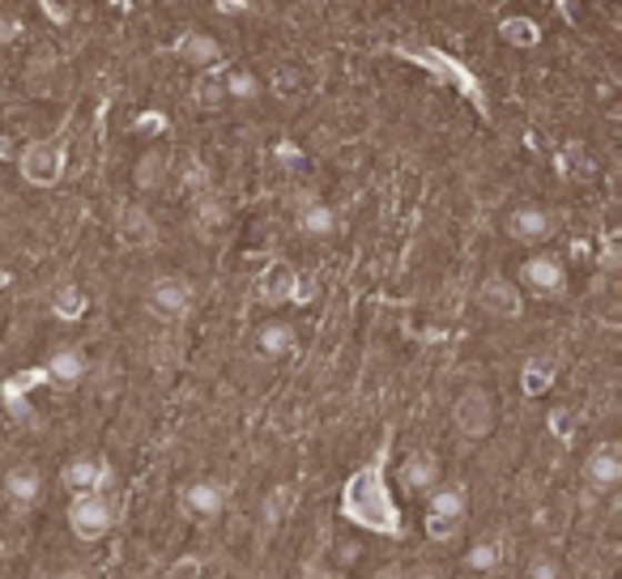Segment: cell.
I'll list each match as a JSON object with an SVG mask.
<instances>
[{
  "label": "cell",
  "mask_w": 622,
  "mask_h": 579,
  "mask_svg": "<svg viewBox=\"0 0 622 579\" xmlns=\"http://www.w3.org/2000/svg\"><path fill=\"white\" fill-rule=\"evenodd\" d=\"M341 511H345L350 525H359V529H367V532L401 537V511L392 503L389 481H384V460H371V465H363L354 478L345 481Z\"/></svg>",
  "instance_id": "obj_1"
},
{
  "label": "cell",
  "mask_w": 622,
  "mask_h": 579,
  "mask_svg": "<svg viewBox=\"0 0 622 579\" xmlns=\"http://www.w3.org/2000/svg\"><path fill=\"white\" fill-rule=\"evenodd\" d=\"M22 179L34 188H52L64 176V137H48V141H34L22 150Z\"/></svg>",
  "instance_id": "obj_2"
},
{
  "label": "cell",
  "mask_w": 622,
  "mask_h": 579,
  "mask_svg": "<svg viewBox=\"0 0 622 579\" xmlns=\"http://www.w3.org/2000/svg\"><path fill=\"white\" fill-rule=\"evenodd\" d=\"M111 520H116V511H111V503H107L103 495H78L69 503V529L78 532V541H99V537H107Z\"/></svg>",
  "instance_id": "obj_3"
},
{
  "label": "cell",
  "mask_w": 622,
  "mask_h": 579,
  "mask_svg": "<svg viewBox=\"0 0 622 579\" xmlns=\"http://www.w3.org/2000/svg\"><path fill=\"white\" fill-rule=\"evenodd\" d=\"M146 307H150V316L158 320H183L188 311H192V286L183 278H158L150 281V290H146Z\"/></svg>",
  "instance_id": "obj_4"
},
{
  "label": "cell",
  "mask_w": 622,
  "mask_h": 579,
  "mask_svg": "<svg viewBox=\"0 0 622 579\" xmlns=\"http://www.w3.org/2000/svg\"><path fill=\"white\" fill-rule=\"evenodd\" d=\"M452 422H457V430H461L465 439H486V435L494 430L491 397H486L482 388H465L461 401H457V409H452Z\"/></svg>",
  "instance_id": "obj_5"
},
{
  "label": "cell",
  "mask_w": 622,
  "mask_h": 579,
  "mask_svg": "<svg viewBox=\"0 0 622 579\" xmlns=\"http://www.w3.org/2000/svg\"><path fill=\"white\" fill-rule=\"evenodd\" d=\"M64 486L73 490V495H103L107 481H111V469L99 465V460H90V456H78V460H69L64 465Z\"/></svg>",
  "instance_id": "obj_6"
},
{
  "label": "cell",
  "mask_w": 622,
  "mask_h": 579,
  "mask_svg": "<svg viewBox=\"0 0 622 579\" xmlns=\"http://www.w3.org/2000/svg\"><path fill=\"white\" fill-rule=\"evenodd\" d=\"M524 281L545 295V299H559L563 290H568V273H563V264L554 260V256H533L529 264H524Z\"/></svg>",
  "instance_id": "obj_7"
},
{
  "label": "cell",
  "mask_w": 622,
  "mask_h": 579,
  "mask_svg": "<svg viewBox=\"0 0 622 579\" xmlns=\"http://www.w3.org/2000/svg\"><path fill=\"white\" fill-rule=\"evenodd\" d=\"M584 481L593 486V490H614L622 481V452L614 443H601L593 456H589V465H584Z\"/></svg>",
  "instance_id": "obj_8"
},
{
  "label": "cell",
  "mask_w": 622,
  "mask_h": 579,
  "mask_svg": "<svg viewBox=\"0 0 622 579\" xmlns=\"http://www.w3.org/2000/svg\"><path fill=\"white\" fill-rule=\"evenodd\" d=\"M257 290L264 302H285L294 299V290H299V273L285 264V260H269L264 269H260L257 278Z\"/></svg>",
  "instance_id": "obj_9"
},
{
  "label": "cell",
  "mask_w": 622,
  "mask_h": 579,
  "mask_svg": "<svg viewBox=\"0 0 622 579\" xmlns=\"http://www.w3.org/2000/svg\"><path fill=\"white\" fill-rule=\"evenodd\" d=\"M478 299H482V307H486V311L503 316V320L520 316V290L508 278H486V281H482V290H478Z\"/></svg>",
  "instance_id": "obj_10"
},
{
  "label": "cell",
  "mask_w": 622,
  "mask_h": 579,
  "mask_svg": "<svg viewBox=\"0 0 622 579\" xmlns=\"http://www.w3.org/2000/svg\"><path fill=\"white\" fill-rule=\"evenodd\" d=\"M175 51H180L183 64H192V69H213L222 60V48L209 34H201V30H188L180 43H175Z\"/></svg>",
  "instance_id": "obj_11"
},
{
  "label": "cell",
  "mask_w": 622,
  "mask_h": 579,
  "mask_svg": "<svg viewBox=\"0 0 622 579\" xmlns=\"http://www.w3.org/2000/svg\"><path fill=\"white\" fill-rule=\"evenodd\" d=\"M43 376H48V383H56V388H73V383H81V376H86V353L56 350L52 358H48V367H43Z\"/></svg>",
  "instance_id": "obj_12"
},
{
  "label": "cell",
  "mask_w": 622,
  "mask_h": 579,
  "mask_svg": "<svg viewBox=\"0 0 622 579\" xmlns=\"http://www.w3.org/2000/svg\"><path fill=\"white\" fill-rule=\"evenodd\" d=\"M183 507H188V516H197V520H218V516H222V490H218L213 481H192V486L183 490Z\"/></svg>",
  "instance_id": "obj_13"
},
{
  "label": "cell",
  "mask_w": 622,
  "mask_h": 579,
  "mask_svg": "<svg viewBox=\"0 0 622 579\" xmlns=\"http://www.w3.org/2000/svg\"><path fill=\"white\" fill-rule=\"evenodd\" d=\"M508 230L516 234L520 243H542L545 234L554 230V222H550V213H545V209H516V213H512V222H508Z\"/></svg>",
  "instance_id": "obj_14"
},
{
  "label": "cell",
  "mask_w": 622,
  "mask_h": 579,
  "mask_svg": "<svg viewBox=\"0 0 622 579\" xmlns=\"http://www.w3.org/2000/svg\"><path fill=\"white\" fill-rule=\"evenodd\" d=\"M4 495L13 499V503L30 507L39 499V469L34 465H18V469H9V478H4Z\"/></svg>",
  "instance_id": "obj_15"
},
{
  "label": "cell",
  "mask_w": 622,
  "mask_h": 579,
  "mask_svg": "<svg viewBox=\"0 0 622 579\" xmlns=\"http://www.w3.org/2000/svg\"><path fill=\"white\" fill-rule=\"evenodd\" d=\"M550 388H554V362H550V358L524 362V371H520V392H524V397H545Z\"/></svg>",
  "instance_id": "obj_16"
},
{
  "label": "cell",
  "mask_w": 622,
  "mask_h": 579,
  "mask_svg": "<svg viewBox=\"0 0 622 579\" xmlns=\"http://www.w3.org/2000/svg\"><path fill=\"white\" fill-rule=\"evenodd\" d=\"M192 222H197V234H201V239H213L218 230L227 227V204L218 201L213 192H205V197L197 201V213H192Z\"/></svg>",
  "instance_id": "obj_17"
},
{
  "label": "cell",
  "mask_w": 622,
  "mask_h": 579,
  "mask_svg": "<svg viewBox=\"0 0 622 579\" xmlns=\"http://www.w3.org/2000/svg\"><path fill=\"white\" fill-rule=\"evenodd\" d=\"M431 516H435V520H448V525H461V516H465V490H457V486L435 490V495H431Z\"/></svg>",
  "instance_id": "obj_18"
},
{
  "label": "cell",
  "mask_w": 622,
  "mask_h": 579,
  "mask_svg": "<svg viewBox=\"0 0 622 579\" xmlns=\"http://www.w3.org/2000/svg\"><path fill=\"white\" fill-rule=\"evenodd\" d=\"M435 473H440V465H435L431 456H410L405 469H401V478H405L410 490H431V486H435Z\"/></svg>",
  "instance_id": "obj_19"
},
{
  "label": "cell",
  "mask_w": 622,
  "mask_h": 579,
  "mask_svg": "<svg viewBox=\"0 0 622 579\" xmlns=\"http://www.w3.org/2000/svg\"><path fill=\"white\" fill-rule=\"evenodd\" d=\"M499 34H503V43H512V48H533L538 39H542V30L533 18H508V22L499 26Z\"/></svg>",
  "instance_id": "obj_20"
},
{
  "label": "cell",
  "mask_w": 622,
  "mask_h": 579,
  "mask_svg": "<svg viewBox=\"0 0 622 579\" xmlns=\"http://www.w3.org/2000/svg\"><path fill=\"white\" fill-rule=\"evenodd\" d=\"M162 179H167V153H146V158L137 162V188H141V192H158Z\"/></svg>",
  "instance_id": "obj_21"
},
{
  "label": "cell",
  "mask_w": 622,
  "mask_h": 579,
  "mask_svg": "<svg viewBox=\"0 0 622 579\" xmlns=\"http://www.w3.org/2000/svg\"><path fill=\"white\" fill-rule=\"evenodd\" d=\"M260 350L269 358H282V353L294 350V328L290 325H264L260 328Z\"/></svg>",
  "instance_id": "obj_22"
},
{
  "label": "cell",
  "mask_w": 622,
  "mask_h": 579,
  "mask_svg": "<svg viewBox=\"0 0 622 579\" xmlns=\"http://www.w3.org/2000/svg\"><path fill=\"white\" fill-rule=\"evenodd\" d=\"M222 94H231V99H257L260 81L252 73H243V69H231V73L222 77Z\"/></svg>",
  "instance_id": "obj_23"
},
{
  "label": "cell",
  "mask_w": 622,
  "mask_h": 579,
  "mask_svg": "<svg viewBox=\"0 0 622 579\" xmlns=\"http://www.w3.org/2000/svg\"><path fill=\"white\" fill-rule=\"evenodd\" d=\"M52 311L60 316V320H78V316H86V295L73 290V286H64V290H56Z\"/></svg>",
  "instance_id": "obj_24"
},
{
  "label": "cell",
  "mask_w": 622,
  "mask_h": 579,
  "mask_svg": "<svg viewBox=\"0 0 622 579\" xmlns=\"http://www.w3.org/2000/svg\"><path fill=\"white\" fill-rule=\"evenodd\" d=\"M124 239H132V243H141V239L150 243V239H154V222H150V213H141L137 204L124 209Z\"/></svg>",
  "instance_id": "obj_25"
},
{
  "label": "cell",
  "mask_w": 622,
  "mask_h": 579,
  "mask_svg": "<svg viewBox=\"0 0 622 579\" xmlns=\"http://www.w3.org/2000/svg\"><path fill=\"white\" fill-rule=\"evenodd\" d=\"M273 86H278V94H303V90H308V73H303L299 64H282V69L273 73Z\"/></svg>",
  "instance_id": "obj_26"
},
{
  "label": "cell",
  "mask_w": 622,
  "mask_h": 579,
  "mask_svg": "<svg viewBox=\"0 0 622 579\" xmlns=\"http://www.w3.org/2000/svg\"><path fill=\"white\" fill-rule=\"evenodd\" d=\"M299 222H303L308 234H329V230H333V209H329V204H308Z\"/></svg>",
  "instance_id": "obj_27"
},
{
  "label": "cell",
  "mask_w": 622,
  "mask_h": 579,
  "mask_svg": "<svg viewBox=\"0 0 622 579\" xmlns=\"http://www.w3.org/2000/svg\"><path fill=\"white\" fill-rule=\"evenodd\" d=\"M465 562L473 567V571H494V567H499V546H494V541H482V546L469 550Z\"/></svg>",
  "instance_id": "obj_28"
},
{
  "label": "cell",
  "mask_w": 622,
  "mask_h": 579,
  "mask_svg": "<svg viewBox=\"0 0 622 579\" xmlns=\"http://www.w3.org/2000/svg\"><path fill=\"white\" fill-rule=\"evenodd\" d=\"M222 99H227V94H222V77H201V81H197V102H201V107H209V102L218 107Z\"/></svg>",
  "instance_id": "obj_29"
},
{
  "label": "cell",
  "mask_w": 622,
  "mask_h": 579,
  "mask_svg": "<svg viewBox=\"0 0 622 579\" xmlns=\"http://www.w3.org/2000/svg\"><path fill=\"white\" fill-rule=\"evenodd\" d=\"M290 503H294V490H273L269 495V525H278L290 516Z\"/></svg>",
  "instance_id": "obj_30"
},
{
  "label": "cell",
  "mask_w": 622,
  "mask_h": 579,
  "mask_svg": "<svg viewBox=\"0 0 622 579\" xmlns=\"http://www.w3.org/2000/svg\"><path fill=\"white\" fill-rule=\"evenodd\" d=\"M201 567H205V562H201V558H180V562H175V567H171V571H167V576L162 579H201Z\"/></svg>",
  "instance_id": "obj_31"
},
{
  "label": "cell",
  "mask_w": 622,
  "mask_h": 579,
  "mask_svg": "<svg viewBox=\"0 0 622 579\" xmlns=\"http://www.w3.org/2000/svg\"><path fill=\"white\" fill-rule=\"evenodd\" d=\"M529 579H559V562L554 558L538 555L533 562H529Z\"/></svg>",
  "instance_id": "obj_32"
},
{
  "label": "cell",
  "mask_w": 622,
  "mask_h": 579,
  "mask_svg": "<svg viewBox=\"0 0 622 579\" xmlns=\"http://www.w3.org/2000/svg\"><path fill=\"white\" fill-rule=\"evenodd\" d=\"M43 13H48L56 26H69V22H73V9H69V4H56V0H43Z\"/></svg>",
  "instance_id": "obj_33"
},
{
  "label": "cell",
  "mask_w": 622,
  "mask_h": 579,
  "mask_svg": "<svg viewBox=\"0 0 622 579\" xmlns=\"http://www.w3.org/2000/svg\"><path fill=\"white\" fill-rule=\"evenodd\" d=\"M18 30H22L18 18H4V13H0V43H13V39H18Z\"/></svg>",
  "instance_id": "obj_34"
},
{
  "label": "cell",
  "mask_w": 622,
  "mask_h": 579,
  "mask_svg": "<svg viewBox=\"0 0 622 579\" xmlns=\"http://www.w3.org/2000/svg\"><path fill=\"white\" fill-rule=\"evenodd\" d=\"M550 430H554L559 439H571V430H568V413H563V409H554V413H550Z\"/></svg>",
  "instance_id": "obj_35"
},
{
  "label": "cell",
  "mask_w": 622,
  "mask_h": 579,
  "mask_svg": "<svg viewBox=\"0 0 622 579\" xmlns=\"http://www.w3.org/2000/svg\"><path fill=\"white\" fill-rule=\"evenodd\" d=\"M308 579H338V576H333L329 567H315V562H311V567H308Z\"/></svg>",
  "instance_id": "obj_36"
},
{
  "label": "cell",
  "mask_w": 622,
  "mask_h": 579,
  "mask_svg": "<svg viewBox=\"0 0 622 579\" xmlns=\"http://www.w3.org/2000/svg\"><path fill=\"white\" fill-rule=\"evenodd\" d=\"M375 579H405V571H401V567H384Z\"/></svg>",
  "instance_id": "obj_37"
},
{
  "label": "cell",
  "mask_w": 622,
  "mask_h": 579,
  "mask_svg": "<svg viewBox=\"0 0 622 579\" xmlns=\"http://www.w3.org/2000/svg\"><path fill=\"white\" fill-rule=\"evenodd\" d=\"M60 579H90V576H86V571H64Z\"/></svg>",
  "instance_id": "obj_38"
},
{
  "label": "cell",
  "mask_w": 622,
  "mask_h": 579,
  "mask_svg": "<svg viewBox=\"0 0 622 579\" xmlns=\"http://www.w3.org/2000/svg\"><path fill=\"white\" fill-rule=\"evenodd\" d=\"M4 153H9V141H4V137H0V162H4Z\"/></svg>",
  "instance_id": "obj_39"
},
{
  "label": "cell",
  "mask_w": 622,
  "mask_h": 579,
  "mask_svg": "<svg viewBox=\"0 0 622 579\" xmlns=\"http://www.w3.org/2000/svg\"><path fill=\"white\" fill-rule=\"evenodd\" d=\"M418 579H435V576H418Z\"/></svg>",
  "instance_id": "obj_40"
}]
</instances>
